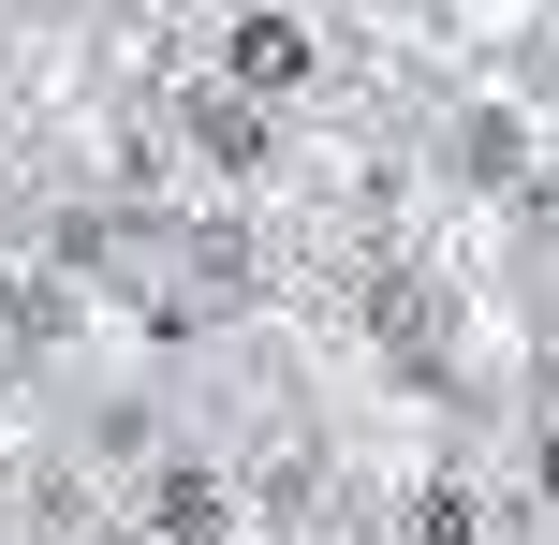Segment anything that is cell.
<instances>
[{"instance_id": "6da1fadb", "label": "cell", "mask_w": 559, "mask_h": 545, "mask_svg": "<svg viewBox=\"0 0 559 545\" xmlns=\"http://www.w3.org/2000/svg\"><path fill=\"white\" fill-rule=\"evenodd\" d=\"M222 88H251V104H280V118L324 88V45H309L295 0H222Z\"/></svg>"}]
</instances>
